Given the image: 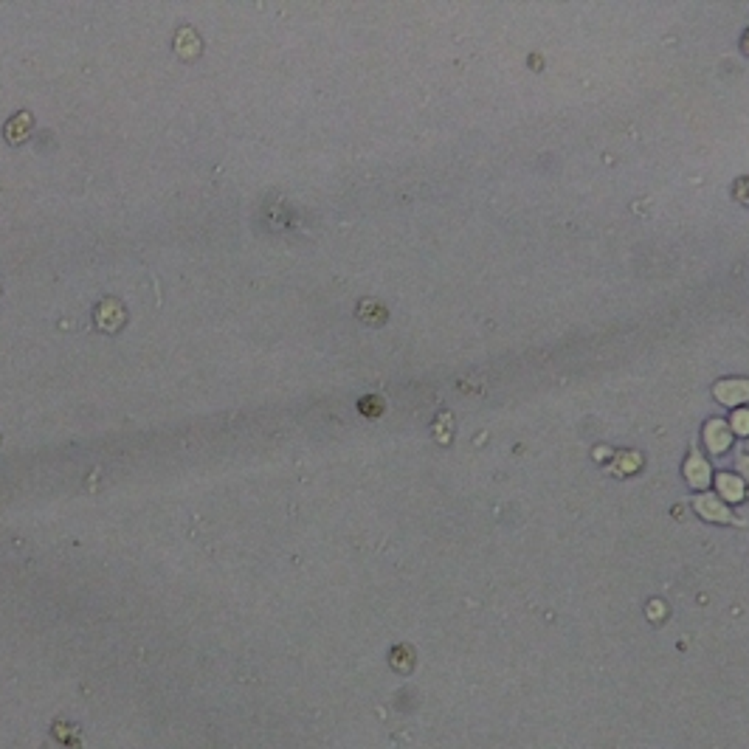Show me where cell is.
Instances as JSON below:
<instances>
[{"mask_svg":"<svg viewBox=\"0 0 749 749\" xmlns=\"http://www.w3.org/2000/svg\"><path fill=\"white\" fill-rule=\"evenodd\" d=\"M735 428L743 431V434L749 431V411H738V414H735Z\"/></svg>","mask_w":749,"mask_h":749,"instance_id":"cell-11","label":"cell"},{"mask_svg":"<svg viewBox=\"0 0 749 749\" xmlns=\"http://www.w3.org/2000/svg\"><path fill=\"white\" fill-rule=\"evenodd\" d=\"M718 485H721V490H724V493H730L732 499H741L738 479H732V476H718Z\"/></svg>","mask_w":749,"mask_h":749,"instance_id":"cell-9","label":"cell"},{"mask_svg":"<svg viewBox=\"0 0 749 749\" xmlns=\"http://www.w3.org/2000/svg\"><path fill=\"white\" fill-rule=\"evenodd\" d=\"M94 321H96V327L102 329V333H118V329L127 324V310L118 298H105V302H99V307L94 313Z\"/></svg>","mask_w":749,"mask_h":749,"instance_id":"cell-1","label":"cell"},{"mask_svg":"<svg viewBox=\"0 0 749 749\" xmlns=\"http://www.w3.org/2000/svg\"><path fill=\"white\" fill-rule=\"evenodd\" d=\"M715 395H718V400H724V403L743 400V398H749V383H743V380L718 383V386H715Z\"/></svg>","mask_w":749,"mask_h":749,"instance_id":"cell-5","label":"cell"},{"mask_svg":"<svg viewBox=\"0 0 749 749\" xmlns=\"http://www.w3.org/2000/svg\"><path fill=\"white\" fill-rule=\"evenodd\" d=\"M696 510L704 516V519H715V521H735L738 524V519H732V513L727 510V507L718 501V499H713V496H702V499H696Z\"/></svg>","mask_w":749,"mask_h":749,"instance_id":"cell-4","label":"cell"},{"mask_svg":"<svg viewBox=\"0 0 749 749\" xmlns=\"http://www.w3.org/2000/svg\"><path fill=\"white\" fill-rule=\"evenodd\" d=\"M707 442H710L713 451H724V448L730 445V428H727V423L713 420L707 426Z\"/></svg>","mask_w":749,"mask_h":749,"instance_id":"cell-6","label":"cell"},{"mask_svg":"<svg viewBox=\"0 0 749 749\" xmlns=\"http://www.w3.org/2000/svg\"><path fill=\"white\" fill-rule=\"evenodd\" d=\"M361 411H364L367 417H378V414L383 411V403H380L378 398H364V400H361Z\"/></svg>","mask_w":749,"mask_h":749,"instance_id":"cell-10","label":"cell"},{"mask_svg":"<svg viewBox=\"0 0 749 749\" xmlns=\"http://www.w3.org/2000/svg\"><path fill=\"white\" fill-rule=\"evenodd\" d=\"M200 40H197V34L192 32V28H181V32L175 34V51H177V56L181 59H186V63H192V59L200 54Z\"/></svg>","mask_w":749,"mask_h":749,"instance_id":"cell-3","label":"cell"},{"mask_svg":"<svg viewBox=\"0 0 749 749\" xmlns=\"http://www.w3.org/2000/svg\"><path fill=\"white\" fill-rule=\"evenodd\" d=\"M32 130H34L32 113H14L9 122H6V127H3V135H6L9 144H23V141H28Z\"/></svg>","mask_w":749,"mask_h":749,"instance_id":"cell-2","label":"cell"},{"mask_svg":"<svg viewBox=\"0 0 749 749\" xmlns=\"http://www.w3.org/2000/svg\"><path fill=\"white\" fill-rule=\"evenodd\" d=\"M741 470L749 476V459H741Z\"/></svg>","mask_w":749,"mask_h":749,"instance_id":"cell-12","label":"cell"},{"mask_svg":"<svg viewBox=\"0 0 749 749\" xmlns=\"http://www.w3.org/2000/svg\"><path fill=\"white\" fill-rule=\"evenodd\" d=\"M687 476L693 479V485H704V482H707V465L691 462V465H687Z\"/></svg>","mask_w":749,"mask_h":749,"instance_id":"cell-8","label":"cell"},{"mask_svg":"<svg viewBox=\"0 0 749 749\" xmlns=\"http://www.w3.org/2000/svg\"><path fill=\"white\" fill-rule=\"evenodd\" d=\"M358 316H361L367 324H375V327H378V324L386 318V310H383L378 302H364L361 307H358Z\"/></svg>","mask_w":749,"mask_h":749,"instance_id":"cell-7","label":"cell"}]
</instances>
